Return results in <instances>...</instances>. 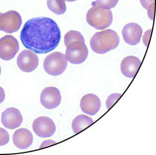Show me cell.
<instances>
[{"label": "cell", "instance_id": "cell-10", "mask_svg": "<svg viewBox=\"0 0 156 155\" xmlns=\"http://www.w3.org/2000/svg\"><path fill=\"white\" fill-rule=\"evenodd\" d=\"M17 64L22 71L30 73L37 68L39 59L34 52L30 50H24L18 56Z\"/></svg>", "mask_w": 156, "mask_h": 155}, {"label": "cell", "instance_id": "cell-20", "mask_svg": "<svg viewBox=\"0 0 156 155\" xmlns=\"http://www.w3.org/2000/svg\"><path fill=\"white\" fill-rule=\"evenodd\" d=\"M118 1L119 0H95V3L98 6L111 9L116 6Z\"/></svg>", "mask_w": 156, "mask_h": 155}, {"label": "cell", "instance_id": "cell-15", "mask_svg": "<svg viewBox=\"0 0 156 155\" xmlns=\"http://www.w3.org/2000/svg\"><path fill=\"white\" fill-rule=\"evenodd\" d=\"M140 64L141 61L136 57L130 56L125 58L120 65L122 74L128 78H133L138 71Z\"/></svg>", "mask_w": 156, "mask_h": 155}, {"label": "cell", "instance_id": "cell-5", "mask_svg": "<svg viewBox=\"0 0 156 155\" xmlns=\"http://www.w3.org/2000/svg\"><path fill=\"white\" fill-rule=\"evenodd\" d=\"M88 49L83 42H73L68 46L66 51V57L69 62L80 65L86 60L88 56Z\"/></svg>", "mask_w": 156, "mask_h": 155}, {"label": "cell", "instance_id": "cell-28", "mask_svg": "<svg viewBox=\"0 0 156 155\" xmlns=\"http://www.w3.org/2000/svg\"><path fill=\"white\" fill-rule=\"evenodd\" d=\"M1 13H2V12H0V15H1Z\"/></svg>", "mask_w": 156, "mask_h": 155}, {"label": "cell", "instance_id": "cell-16", "mask_svg": "<svg viewBox=\"0 0 156 155\" xmlns=\"http://www.w3.org/2000/svg\"><path fill=\"white\" fill-rule=\"evenodd\" d=\"M94 121L91 117L86 115H80L75 117L72 123V128L73 132L76 134L88 127L94 124Z\"/></svg>", "mask_w": 156, "mask_h": 155}, {"label": "cell", "instance_id": "cell-23", "mask_svg": "<svg viewBox=\"0 0 156 155\" xmlns=\"http://www.w3.org/2000/svg\"><path fill=\"white\" fill-rule=\"evenodd\" d=\"M56 143H57V142L54 141V140H51V139L46 140V141H44L40 145V148H45V147L49 146L50 145L56 144Z\"/></svg>", "mask_w": 156, "mask_h": 155}, {"label": "cell", "instance_id": "cell-1", "mask_svg": "<svg viewBox=\"0 0 156 155\" xmlns=\"http://www.w3.org/2000/svg\"><path fill=\"white\" fill-rule=\"evenodd\" d=\"M23 45L35 53L45 54L56 49L61 40V32L54 20L46 17L30 19L20 33Z\"/></svg>", "mask_w": 156, "mask_h": 155}, {"label": "cell", "instance_id": "cell-25", "mask_svg": "<svg viewBox=\"0 0 156 155\" xmlns=\"http://www.w3.org/2000/svg\"><path fill=\"white\" fill-rule=\"evenodd\" d=\"M5 93L2 87H0V104L2 103L5 100Z\"/></svg>", "mask_w": 156, "mask_h": 155}, {"label": "cell", "instance_id": "cell-21", "mask_svg": "<svg viewBox=\"0 0 156 155\" xmlns=\"http://www.w3.org/2000/svg\"><path fill=\"white\" fill-rule=\"evenodd\" d=\"M121 96H122V94H120V93H115L111 94L108 97L106 102V105L108 110H109L110 108H111L115 103L118 101V99L120 98Z\"/></svg>", "mask_w": 156, "mask_h": 155}, {"label": "cell", "instance_id": "cell-11", "mask_svg": "<svg viewBox=\"0 0 156 155\" xmlns=\"http://www.w3.org/2000/svg\"><path fill=\"white\" fill-rule=\"evenodd\" d=\"M23 122V116L17 108L9 107L2 113L1 122L3 125L9 129L19 127Z\"/></svg>", "mask_w": 156, "mask_h": 155}, {"label": "cell", "instance_id": "cell-9", "mask_svg": "<svg viewBox=\"0 0 156 155\" xmlns=\"http://www.w3.org/2000/svg\"><path fill=\"white\" fill-rule=\"evenodd\" d=\"M61 93L57 88L46 87L42 90L40 101L42 105L48 110L57 108L61 102Z\"/></svg>", "mask_w": 156, "mask_h": 155}, {"label": "cell", "instance_id": "cell-6", "mask_svg": "<svg viewBox=\"0 0 156 155\" xmlns=\"http://www.w3.org/2000/svg\"><path fill=\"white\" fill-rule=\"evenodd\" d=\"M22 24L20 15L15 11H9L0 15V31L12 33L19 30Z\"/></svg>", "mask_w": 156, "mask_h": 155}, {"label": "cell", "instance_id": "cell-18", "mask_svg": "<svg viewBox=\"0 0 156 155\" xmlns=\"http://www.w3.org/2000/svg\"><path fill=\"white\" fill-rule=\"evenodd\" d=\"M77 41L85 43V39L83 35L80 32L71 30L67 32L64 36V44L66 47L73 42Z\"/></svg>", "mask_w": 156, "mask_h": 155}, {"label": "cell", "instance_id": "cell-13", "mask_svg": "<svg viewBox=\"0 0 156 155\" xmlns=\"http://www.w3.org/2000/svg\"><path fill=\"white\" fill-rule=\"evenodd\" d=\"M101 103L99 97L95 94L89 93L83 97L80 100V107L86 114L94 116L100 110Z\"/></svg>", "mask_w": 156, "mask_h": 155}, {"label": "cell", "instance_id": "cell-17", "mask_svg": "<svg viewBox=\"0 0 156 155\" xmlns=\"http://www.w3.org/2000/svg\"><path fill=\"white\" fill-rule=\"evenodd\" d=\"M47 4L50 11L58 15L66 12V4L64 0H47Z\"/></svg>", "mask_w": 156, "mask_h": 155}, {"label": "cell", "instance_id": "cell-3", "mask_svg": "<svg viewBox=\"0 0 156 155\" xmlns=\"http://www.w3.org/2000/svg\"><path fill=\"white\" fill-rule=\"evenodd\" d=\"M86 20L90 26L97 30H102L111 25L113 14L110 9L94 6L88 11Z\"/></svg>", "mask_w": 156, "mask_h": 155}, {"label": "cell", "instance_id": "cell-2", "mask_svg": "<svg viewBox=\"0 0 156 155\" xmlns=\"http://www.w3.org/2000/svg\"><path fill=\"white\" fill-rule=\"evenodd\" d=\"M120 38L117 32L107 29L95 33L90 39L91 48L98 54H104L116 49L119 44Z\"/></svg>", "mask_w": 156, "mask_h": 155}, {"label": "cell", "instance_id": "cell-4", "mask_svg": "<svg viewBox=\"0 0 156 155\" xmlns=\"http://www.w3.org/2000/svg\"><path fill=\"white\" fill-rule=\"evenodd\" d=\"M68 66L66 56L61 52H52L45 58L43 68L49 75L57 76L63 74Z\"/></svg>", "mask_w": 156, "mask_h": 155}, {"label": "cell", "instance_id": "cell-27", "mask_svg": "<svg viewBox=\"0 0 156 155\" xmlns=\"http://www.w3.org/2000/svg\"><path fill=\"white\" fill-rule=\"evenodd\" d=\"M1 66H0V75H1Z\"/></svg>", "mask_w": 156, "mask_h": 155}, {"label": "cell", "instance_id": "cell-7", "mask_svg": "<svg viewBox=\"0 0 156 155\" xmlns=\"http://www.w3.org/2000/svg\"><path fill=\"white\" fill-rule=\"evenodd\" d=\"M19 50V43L12 35H5L0 39V58L2 60H11Z\"/></svg>", "mask_w": 156, "mask_h": 155}, {"label": "cell", "instance_id": "cell-14", "mask_svg": "<svg viewBox=\"0 0 156 155\" xmlns=\"http://www.w3.org/2000/svg\"><path fill=\"white\" fill-rule=\"evenodd\" d=\"M33 141V135L28 129L26 128L18 129L12 136L14 144L20 150L29 148L32 144Z\"/></svg>", "mask_w": 156, "mask_h": 155}, {"label": "cell", "instance_id": "cell-19", "mask_svg": "<svg viewBox=\"0 0 156 155\" xmlns=\"http://www.w3.org/2000/svg\"><path fill=\"white\" fill-rule=\"evenodd\" d=\"M140 2L143 7L147 10L148 17L153 20L154 17L155 0H140Z\"/></svg>", "mask_w": 156, "mask_h": 155}, {"label": "cell", "instance_id": "cell-12", "mask_svg": "<svg viewBox=\"0 0 156 155\" xmlns=\"http://www.w3.org/2000/svg\"><path fill=\"white\" fill-rule=\"evenodd\" d=\"M142 33V28L136 23H129L126 25L122 30L123 40L130 45L138 44L140 42Z\"/></svg>", "mask_w": 156, "mask_h": 155}, {"label": "cell", "instance_id": "cell-22", "mask_svg": "<svg viewBox=\"0 0 156 155\" xmlns=\"http://www.w3.org/2000/svg\"><path fill=\"white\" fill-rule=\"evenodd\" d=\"M9 136L7 131L0 128V146H4L9 143Z\"/></svg>", "mask_w": 156, "mask_h": 155}, {"label": "cell", "instance_id": "cell-24", "mask_svg": "<svg viewBox=\"0 0 156 155\" xmlns=\"http://www.w3.org/2000/svg\"><path fill=\"white\" fill-rule=\"evenodd\" d=\"M151 32V30H148L145 33L144 37H143V43H144L146 46H147L148 43H149Z\"/></svg>", "mask_w": 156, "mask_h": 155}, {"label": "cell", "instance_id": "cell-26", "mask_svg": "<svg viewBox=\"0 0 156 155\" xmlns=\"http://www.w3.org/2000/svg\"><path fill=\"white\" fill-rule=\"evenodd\" d=\"M64 1H66L67 2H74L76 1L77 0H64Z\"/></svg>", "mask_w": 156, "mask_h": 155}, {"label": "cell", "instance_id": "cell-8", "mask_svg": "<svg viewBox=\"0 0 156 155\" xmlns=\"http://www.w3.org/2000/svg\"><path fill=\"white\" fill-rule=\"evenodd\" d=\"M32 128L35 134L41 138L51 137L56 130V127L51 119L46 116H41L35 119Z\"/></svg>", "mask_w": 156, "mask_h": 155}]
</instances>
